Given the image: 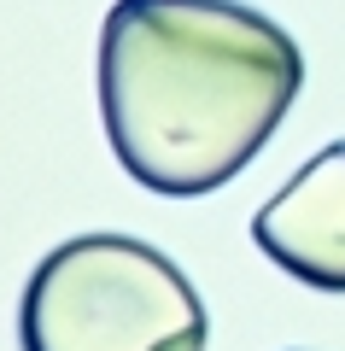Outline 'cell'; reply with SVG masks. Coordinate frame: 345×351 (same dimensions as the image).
<instances>
[{
	"label": "cell",
	"mask_w": 345,
	"mask_h": 351,
	"mask_svg": "<svg viewBox=\"0 0 345 351\" xmlns=\"http://www.w3.org/2000/svg\"><path fill=\"white\" fill-rule=\"evenodd\" d=\"M24 351H205L193 281L135 234H76L36 263L18 304Z\"/></svg>",
	"instance_id": "2"
},
{
	"label": "cell",
	"mask_w": 345,
	"mask_h": 351,
	"mask_svg": "<svg viewBox=\"0 0 345 351\" xmlns=\"http://www.w3.org/2000/svg\"><path fill=\"white\" fill-rule=\"evenodd\" d=\"M99 117L129 176L193 199L235 182L305 88V53L240 0H117L99 24Z\"/></svg>",
	"instance_id": "1"
},
{
	"label": "cell",
	"mask_w": 345,
	"mask_h": 351,
	"mask_svg": "<svg viewBox=\"0 0 345 351\" xmlns=\"http://www.w3.org/2000/svg\"><path fill=\"white\" fill-rule=\"evenodd\" d=\"M252 240L316 293H345V141L322 147L275 199L258 205Z\"/></svg>",
	"instance_id": "3"
}]
</instances>
